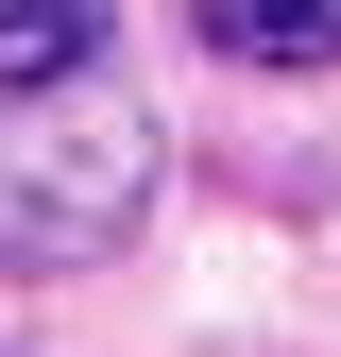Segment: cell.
Instances as JSON below:
<instances>
[{"label": "cell", "mask_w": 341, "mask_h": 357, "mask_svg": "<svg viewBox=\"0 0 341 357\" xmlns=\"http://www.w3.org/2000/svg\"><path fill=\"white\" fill-rule=\"evenodd\" d=\"M222 68H341V0H188Z\"/></svg>", "instance_id": "2"}, {"label": "cell", "mask_w": 341, "mask_h": 357, "mask_svg": "<svg viewBox=\"0 0 341 357\" xmlns=\"http://www.w3.org/2000/svg\"><path fill=\"white\" fill-rule=\"evenodd\" d=\"M85 68H103V0H17V17H0V102L85 85Z\"/></svg>", "instance_id": "3"}, {"label": "cell", "mask_w": 341, "mask_h": 357, "mask_svg": "<svg viewBox=\"0 0 341 357\" xmlns=\"http://www.w3.org/2000/svg\"><path fill=\"white\" fill-rule=\"evenodd\" d=\"M154 204V119L103 85H34L0 102V273H85Z\"/></svg>", "instance_id": "1"}]
</instances>
